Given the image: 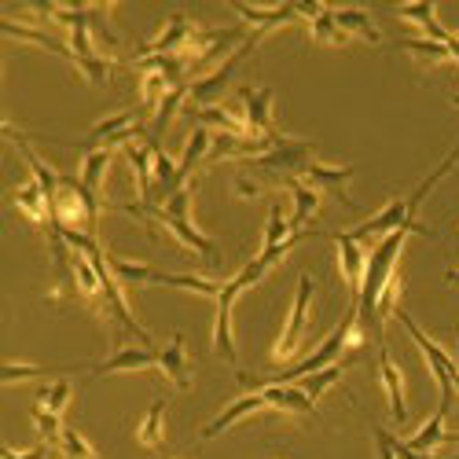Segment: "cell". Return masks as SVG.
Listing matches in <instances>:
<instances>
[{
	"instance_id": "obj_1",
	"label": "cell",
	"mask_w": 459,
	"mask_h": 459,
	"mask_svg": "<svg viewBox=\"0 0 459 459\" xmlns=\"http://www.w3.org/2000/svg\"><path fill=\"white\" fill-rule=\"evenodd\" d=\"M430 236V228L427 224H419V221H408L401 224L397 232H390L386 239H378V247L368 254V269H364V283H360V294H357V327L364 334H371L378 346H382V320H378V301L382 294H386V287L401 276L397 273V261L404 254V243L408 236Z\"/></svg>"
},
{
	"instance_id": "obj_2",
	"label": "cell",
	"mask_w": 459,
	"mask_h": 459,
	"mask_svg": "<svg viewBox=\"0 0 459 459\" xmlns=\"http://www.w3.org/2000/svg\"><path fill=\"white\" fill-rule=\"evenodd\" d=\"M264 276H269V264H264L261 257H254V261H247L243 269L232 276V280H224V287H221V294H217V320H213V353L221 357V360H228V364H236V334H232V305H236V298L243 294V290H250L254 283H261Z\"/></svg>"
},
{
	"instance_id": "obj_3",
	"label": "cell",
	"mask_w": 459,
	"mask_h": 459,
	"mask_svg": "<svg viewBox=\"0 0 459 459\" xmlns=\"http://www.w3.org/2000/svg\"><path fill=\"white\" fill-rule=\"evenodd\" d=\"M313 143L309 140H290V136H276V143H273V151H264V155H257V159H250L247 166L250 169H257V173H264V177H276V180H294V177H305V169H309L316 159H313Z\"/></svg>"
},
{
	"instance_id": "obj_4",
	"label": "cell",
	"mask_w": 459,
	"mask_h": 459,
	"mask_svg": "<svg viewBox=\"0 0 459 459\" xmlns=\"http://www.w3.org/2000/svg\"><path fill=\"white\" fill-rule=\"evenodd\" d=\"M118 210H122V213H129V217L151 221V224H162L180 247H187L191 254H199L203 261H210V264H217V261H221L217 243H213L210 236H203L199 228L191 224V217H169V213H162L159 206H143V203H129V206H118Z\"/></svg>"
},
{
	"instance_id": "obj_5",
	"label": "cell",
	"mask_w": 459,
	"mask_h": 459,
	"mask_svg": "<svg viewBox=\"0 0 459 459\" xmlns=\"http://www.w3.org/2000/svg\"><path fill=\"white\" fill-rule=\"evenodd\" d=\"M313 294H316V283L309 273L298 276V290H294V305H290V316L276 338L273 346V364H287L301 353V342H305V327H309V313H313Z\"/></svg>"
},
{
	"instance_id": "obj_6",
	"label": "cell",
	"mask_w": 459,
	"mask_h": 459,
	"mask_svg": "<svg viewBox=\"0 0 459 459\" xmlns=\"http://www.w3.org/2000/svg\"><path fill=\"white\" fill-rule=\"evenodd\" d=\"M394 316L401 320V327L408 331V338H411L415 346H419V353L427 357L430 375L437 378V386H441V408H437V411H445V415H448V408H452V394H455V390H452V378H455L459 364H455V360H452V357H448V353L437 346V342H434V338H430L423 327H419V324H415V320H411V316L401 309V305H397V313H394Z\"/></svg>"
},
{
	"instance_id": "obj_7",
	"label": "cell",
	"mask_w": 459,
	"mask_h": 459,
	"mask_svg": "<svg viewBox=\"0 0 459 459\" xmlns=\"http://www.w3.org/2000/svg\"><path fill=\"white\" fill-rule=\"evenodd\" d=\"M261 37H264V33H254V30H250V37H247V41H243V45H239L232 56H228V59H221V63H217L210 74H203V78H195V82L187 85V100L195 103V107H213V100H217V96L228 89V82L236 78L239 63H243V59H247V56L257 48V41H261Z\"/></svg>"
},
{
	"instance_id": "obj_8",
	"label": "cell",
	"mask_w": 459,
	"mask_h": 459,
	"mask_svg": "<svg viewBox=\"0 0 459 459\" xmlns=\"http://www.w3.org/2000/svg\"><path fill=\"white\" fill-rule=\"evenodd\" d=\"M136 140H147V126H143V110H122L103 118L89 140L82 143L85 151H114V147H129Z\"/></svg>"
},
{
	"instance_id": "obj_9",
	"label": "cell",
	"mask_w": 459,
	"mask_h": 459,
	"mask_svg": "<svg viewBox=\"0 0 459 459\" xmlns=\"http://www.w3.org/2000/svg\"><path fill=\"white\" fill-rule=\"evenodd\" d=\"M239 103H243V118L250 126V136H276V118H273L276 92L273 89L243 85L239 89Z\"/></svg>"
},
{
	"instance_id": "obj_10",
	"label": "cell",
	"mask_w": 459,
	"mask_h": 459,
	"mask_svg": "<svg viewBox=\"0 0 459 459\" xmlns=\"http://www.w3.org/2000/svg\"><path fill=\"white\" fill-rule=\"evenodd\" d=\"M12 206H15V210L33 224V228H41L45 236H48V228L56 224V213H52V199H48V191H45L41 184H37L33 177L12 191Z\"/></svg>"
},
{
	"instance_id": "obj_11",
	"label": "cell",
	"mask_w": 459,
	"mask_h": 459,
	"mask_svg": "<svg viewBox=\"0 0 459 459\" xmlns=\"http://www.w3.org/2000/svg\"><path fill=\"white\" fill-rule=\"evenodd\" d=\"M195 33H199V26L191 22L187 15H180V12H177V15L162 26V33L155 37V41L140 45L136 59H140V56H184V52H187V45L195 41Z\"/></svg>"
},
{
	"instance_id": "obj_12",
	"label": "cell",
	"mask_w": 459,
	"mask_h": 459,
	"mask_svg": "<svg viewBox=\"0 0 459 459\" xmlns=\"http://www.w3.org/2000/svg\"><path fill=\"white\" fill-rule=\"evenodd\" d=\"M408 221H415L411 213H408V199H394L390 206H382L378 213H371L368 221H360L357 228H350V236L360 243V239H386L390 232H397L401 224H408Z\"/></svg>"
},
{
	"instance_id": "obj_13",
	"label": "cell",
	"mask_w": 459,
	"mask_h": 459,
	"mask_svg": "<svg viewBox=\"0 0 459 459\" xmlns=\"http://www.w3.org/2000/svg\"><path fill=\"white\" fill-rule=\"evenodd\" d=\"M147 368H159V353L151 346H126V350H114L103 364H92L89 375L103 378V375H118V371H147Z\"/></svg>"
},
{
	"instance_id": "obj_14",
	"label": "cell",
	"mask_w": 459,
	"mask_h": 459,
	"mask_svg": "<svg viewBox=\"0 0 459 459\" xmlns=\"http://www.w3.org/2000/svg\"><path fill=\"white\" fill-rule=\"evenodd\" d=\"M378 378H382V390H386V401H390V415L394 423H408V397H404V375L401 368L394 364V357L386 353V346H378Z\"/></svg>"
},
{
	"instance_id": "obj_15",
	"label": "cell",
	"mask_w": 459,
	"mask_h": 459,
	"mask_svg": "<svg viewBox=\"0 0 459 459\" xmlns=\"http://www.w3.org/2000/svg\"><path fill=\"white\" fill-rule=\"evenodd\" d=\"M334 250H338V269H342V280L350 283L353 298L360 294V283H364V269H368V257L360 250V243L350 236V232H334Z\"/></svg>"
},
{
	"instance_id": "obj_16",
	"label": "cell",
	"mask_w": 459,
	"mask_h": 459,
	"mask_svg": "<svg viewBox=\"0 0 459 459\" xmlns=\"http://www.w3.org/2000/svg\"><path fill=\"white\" fill-rule=\"evenodd\" d=\"M257 394L264 397V404L276 408V411H287V415H316V401L305 394L298 382H287V386H257Z\"/></svg>"
},
{
	"instance_id": "obj_17",
	"label": "cell",
	"mask_w": 459,
	"mask_h": 459,
	"mask_svg": "<svg viewBox=\"0 0 459 459\" xmlns=\"http://www.w3.org/2000/svg\"><path fill=\"white\" fill-rule=\"evenodd\" d=\"M0 33L12 37V41L37 45V48H45V52L63 56V59H70V63H74V56H70V41H59V37H52V33H48V30H41V26H26V22H15V19H0Z\"/></svg>"
},
{
	"instance_id": "obj_18",
	"label": "cell",
	"mask_w": 459,
	"mask_h": 459,
	"mask_svg": "<svg viewBox=\"0 0 459 459\" xmlns=\"http://www.w3.org/2000/svg\"><path fill=\"white\" fill-rule=\"evenodd\" d=\"M261 408H269V404H264V397L254 390V394H243V397H236L232 404H228L217 419H213V423H206L203 430H199V437L203 441H213V437H221L228 427H236L239 423V419H247V415H254V411H261Z\"/></svg>"
},
{
	"instance_id": "obj_19",
	"label": "cell",
	"mask_w": 459,
	"mask_h": 459,
	"mask_svg": "<svg viewBox=\"0 0 459 459\" xmlns=\"http://www.w3.org/2000/svg\"><path fill=\"white\" fill-rule=\"evenodd\" d=\"M232 12L254 30V33H273V30H280V26H287V22H294L298 19V12H294V4H280V8H254V4H239V0H232Z\"/></svg>"
},
{
	"instance_id": "obj_20",
	"label": "cell",
	"mask_w": 459,
	"mask_h": 459,
	"mask_svg": "<svg viewBox=\"0 0 459 459\" xmlns=\"http://www.w3.org/2000/svg\"><path fill=\"white\" fill-rule=\"evenodd\" d=\"M159 371L173 382L177 390H187L191 386V364H187V342L184 334L177 331L169 342H166V350H159Z\"/></svg>"
},
{
	"instance_id": "obj_21",
	"label": "cell",
	"mask_w": 459,
	"mask_h": 459,
	"mask_svg": "<svg viewBox=\"0 0 459 459\" xmlns=\"http://www.w3.org/2000/svg\"><path fill=\"white\" fill-rule=\"evenodd\" d=\"M353 166H324V162H313L309 169H305V184L309 187H316V191H334V195L346 203V206H353V199L346 195V180H353Z\"/></svg>"
},
{
	"instance_id": "obj_22",
	"label": "cell",
	"mask_w": 459,
	"mask_h": 459,
	"mask_svg": "<svg viewBox=\"0 0 459 459\" xmlns=\"http://www.w3.org/2000/svg\"><path fill=\"white\" fill-rule=\"evenodd\" d=\"M187 114H191V118H195L203 129L232 133V136H250V126H247V118H243V114L228 110V107H221V103H213V107H191Z\"/></svg>"
},
{
	"instance_id": "obj_23",
	"label": "cell",
	"mask_w": 459,
	"mask_h": 459,
	"mask_svg": "<svg viewBox=\"0 0 459 459\" xmlns=\"http://www.w3.org/2000/svg\"><path fill=\"white\" fill-rule=\"evenodd\" d=\"M397 15L401 19H408V22H415L419 30H423L430 41H437V45H448V30L437 22V8H434V0H419V4H401L397 8Z\"/></svg>"
},
{
	"instance_id": "obj_24",
	"label": "cell",
	"mask_w": 459,
	"mask_h": 459,
	"mask_svg": "<svg viewBox=\"0 0 459 459\" xmlns=\"http://www.w3.org/2000/svg\"><path fill=\"white\" fill-rule=\"evenodd\" d=\"M287 187H290V195H294V213H290V228L294 232H305V224H309L316 213H320V191L316 187H309L305 180H287Z\"/></svg>"
},
{
	"instance_id": "obj_25",
	"label": "cell",
	"mask_w": 459,
	"mask_h": 459,
	"mask_svg": "<svg viewBox=\"0 0 459 459\" xmlns=\"http://www.w3.org/2000/svg\"><path fill=\"white\" fill-rule=\"evenodd\" d=\"M166 408H169V401L166 397H159L155 404H151L147 411H143V419H140V427H136V441L143 445V448H162V441H166Z\"/></svg>"
},
{
	"instance_id": "obj_26",
	"label": "cell",
	"mask_w": 459,
	"mask_h": 459,
	"mask_svg": "<svg viewBox=\"0 0 459 459\" xmlns=\"http://www.w3.org/2000/svg\"><path fill=\"white\" fill-rule=\"evenodd\" d=\"M110 159H114V151H85V159H82V187L92 191V195L100 199L103 195V180H107V169H110Z\"/></svg>"
},
{
	"instance_id": "obj_27",
	"label": "cell",
	"mask_w": 459,
	"mask_h": 459,
	"mask_svg": "<svg viewBox=\"0 0 459 459\" xmlns=\"http://www.w3.org/2000/svg\"><path fill=\"white\" fill-rule=\"evenodd\" d=\"M334 19L350 37H364L368 45H382V33H378V26L371 22V15L364 8H334Z\"/></svg>"
},
{
	"instance_id": "obj_28",
	"label": "cell",
	"mask_w": 459,
	"mask_h": 459,
	"mask_svg": "<svg viewBox=\"0 0 459 459\" xmlns=\"http://www.w3.org/2000/svg\"><path fill=\"white\" fill-rule=\"evenodd\" d=\"M70 371H89V364H66V368H48V364H4V386H15L22 378H48V375H70Z\"/></svg>"
},
{
	"instance_id": "obj_29",
	"label": "cell",
	"mask_w": 459,
	"mask_h": 459,
	"mask_svg": "<svg viewBox=\"0 0 459 459\" xmlns=\"http://www.w3.org/2000/svg\"><path fill=\"white\" fill-rule=\"evenodd\" d=\"M210 143H213L210 129L195 126V133L187 136V147H184V155H180V177H184V180H187L191 173H195V169L206 162V155H210Z\"/></svg>"
},
{
	"instance_id": "obj_30",
	"label": "cell",
	"mask_w": 459,
	"mask_h": 459,
	"mask_svg": "<svg viewBox=\"0 0 459 459\" xmlns=\"http://www.w3.org/2000/svg\"><path fill=\"white\" fill-rule=\"evenodd\" d=\"M309 37L316 45H346L350 41V33L334 19V8H324L316 19H309Z\"/></svg>"
},
{
	"instance_id": "obj_31",
	"label": "cell",
	"mask_w": 459,
	"mask_h": 459,
	"mask_svg": "<svg viewBox=\"0 0 459 459\" xmlns=\"http://www.w3.org/2000/svg\"><path fill=\"white\" fill-rule=\"evenodd\" d=\"M397 48H401V52H411V56H419V59H427V63H455L452 48L430 41V37H404V41H397Z\"/></svg>"
},
{
	"instance_id": "obj_32",
	"label": "cell",
	"mask_w": 459,
	"mask_h": 459,
	"mask_svg": "<svg viewBox=\"0 0 459 459\" xmlns=\"http://www.w3.org/2000/svg\"><path fill=\"white\" fill-rule=\"evenodd\" d=\"M290 236H294V228H290V217H287V210H283L280 203H273V210H269V224H264V239H261V250L280 247V243H287Z\"/></svg>"
},
{
	"instance_id": "obj_33",
	"label": "cell",
	"mask_w": 459,
	"mask_h": 459,
	"mask_svg": "<svg viewBox=\"0 0 459 459\" xmlns=\"http://www.w3.org/2000/svg\"><path fill=\"white\" fill-rule=\"evenodd\" d=\"M169 92H173V82L166 78V74H159V70L140 74V100H143V107H155V110H159V103H162Z\"/></svg>"
},
{
	"instance_id": "obj_34",
	"label": "cell",
	"mask_w": 459,
	"mask_h": 459,
	"mask_svg": "<svg viewBox=\"0 0 459 459\" xmlns=\"http://www.w3.org/2000/svg\"><path fill=\"white\" fill-rule=\"evenodd\" d=\"M70 397H74V386H70L66 378H59V382H48V386L37 390V408L63 415V411H66V404H70Z\"/></svg>"
},
{
	"instance_id": "obj_35",
	"label": "cell",
	"mask_w": 459,
	"mask_h": 459,
	"mask_svg": "<svg viewBox=\"0 0 459 459\" xmlns=\"http://www.w3.org/2000/svg\"><path fill=\"white\" fill-rule=\"evenodd\" d=\"M437 445H445V411H434L427 419V427L408 437V448H415V452H430Z\"/></svg>"
},
{
	"instance_id": "obj_36",
	"label": "cell",
	"mask_w": 459,
	"mask_h": 459,
	"mask_svg": "<svg viewBox=\"0 0 459 459\" xmlns=\"http://www.w3.org/2000/svg\"><path fill=\"white\" fill-rule=\"evenodd\" d=\"M342 371H346V360H338V364H331V368H324V371H313V375H305V378H298V386L309 394L313 401L320 397V394H327L334 382L342 378Z\"/></svg>"
},
{
	"instance_id": "obj_37",
	"label": "cell",
	"mask_w": 459,
	"mask_h": 459,
	"mask_svg": "<svg viewBox=\"0 0 459 459\" xmlns=\"http://www.w3.org/2000/svg\"><path fill=\"white\" fill-rule=\"evenodd\" d=\"M33 427H37V434H41V441L45 445H59V437H63V415H56V411H45V408H37L33 404Z\"/></svg>"
},
{
	"instance_id": "obj_38",
	"label": "cell",
	"mask_w": 459,
	"mask_h": 459,
	"mask_svg": "<svg viewBox=\"0 0 459 459\" xmlns=\"http://www.w3.org/2000/svg\"><path fill=\"white\" fill-rule=\"evenodd\" d=\"M59 455H63V459H100V452H96L78 430H74V427L63 430V437H59Z\"/></svg>"
},
{
	"instance_id": "obj_39",
	"label": "cell",
	"mask_w": 459,
	"mask_h": 459,
	"mask_svg": "<svg viewBox=\"0 0 459 459\" xmlns=\"http://www.w3.org/2000/svg\"><path fill=\"white\" fill-rule=\"evenodd\" d=\"M191 199H195V187L187 184V187H180L177 195H173L166 206H159V210L169 213V217H191Z\"/></svg>"
},
{
	"instance_id": "obj_40",
	"label": "cell",
	"mask_w": 459,
	"mask_h": 459,
	"mask_svg": "<svg viewBox=\"0 0 459 459\" xmlns=\"http://www.w3.org/2000/svg\"><path fill=\"white\" fill-rule=\"evenodd\" d=\"M386 445H390V452H394L397 459H445V455H434V452H415V448H408V441L394 437L390 430H386Z\"/></svg>"
},
{
	"instance_id": "obj_41",
	"label": "cell",
	"mask_w": 459,
	"mask_h": 459,
	"mask_svg": "<svg viewBox=\"0 0 459 459\" xmlns=\"http://www.w3.org/2000/svg\"><path fill=\"white\" fill-rule=\"evenodd\" d=\"M48 448L52 445H33V448H26V452H19V448H12V445H4L0 448V459H48Z\"/></svg>"
},
{
	"instance_id": "obj_42",
	"label": "cell",
	"mask_w": 459,
	"mask_h": 459,
	"mask_svg": "<svg viewBox=\"0 0 459 459\" xmlns=\"http://www.w3.org/2000/svg\"><path fill=\"white\" fill-rule=\"evenodd\" d=\"M371 434H375V448H378V459H397V455L390 452V445H386V430H382V427H371Z\"/></svg>"
},
{
	"instance_id": "obj_43",
	"label": "cell",
	"mask_w": 459,
	"mask_h": 459,
	"mask_svg": "<svg viewBox=\"0 0 459 459\" xmlns=\"http://www.w3.org/2000/svg\"><path fill=\"white\" fill-rule=\"evenodd\" d=\"M236 195H239V199H257L261 187H257L254 180H236Z\"/></svg>"
},
{
	"instance_id": "obj_44",
	"label": "cell",
	"mask_w": 459,
	"mask_h": 459,
	"mask_svg": "<svg viewBox=\"0 0 459 459\" xmlns=\"http://www.w3.org/2000/svg\"><path fill=\"white\" fill-rule=\"evenodd\" d=\"M445 280H448V283H455V287H459V269H452V273H445Z\"/></svg>"
},
{
	"instance_id": "obj_45",
	"label": "cell",
	"mask_w": 459,
	"mask_h": 459,
	"mask_svg": "<svg viewBox=\"0 0 459 459\" xmlns=\"http://www.w3.org/2000/svg\"><path fill=\"white\" fill-rule=\"evenodd\" d=\"M452 390H455V394H459V371H455V378H452Z\"/></svg>"
},
{
	"instance_id": "obj_46",
	"label": "cell",
	"mask_w": 459,
	"mask_h": 459,
	"mask_svg": "<svg viewBox=\"0 0 459 459\" xmlns=\"http://www.w3.org/2000/svg\"><path fill=\"white\" fill-rule=\"evenodd\" d=\"M452 103H455V107H459V96H452Z\"/></svg>"
},
{
	"instance_id": "obj_47",
	"label": "cell",
	"mask_w": 459,
	"mask_h": 459,
	"mask_svg": "<svg viewBox=\"0 0 459 459\" xmlns=\"http://www.w3.org/2000/svg\"><path fill=\"white\" fill-rule=\"evenodd\" d=\"M445 459H459V455H445Z\"/></svg>"
},
{
	"instance_id": "obj_48",
	"label": "cell",
	"mask_w": 459,
	"mask_h": 459,
	"mask_svg": "<svg viewBox=\"0 0 459 459\" xmlns=\"http://www.w3.org/2000/svg\"><path fill=\"white\" fill-rule=\"evenodd\" d=\"M455 357H459V346H455Z\"/></svg>"
},
{
	"instance_id": "obj_49",
	"label": "cell",
	"mask_w": 459,
	"mask_h": 459,
	"mask_svg": "<svg viewBox=\"0 0 459 459\" xmlns=\"http://www.w3.org/2000/svg\"><path fill=\"white\" fill-rule=\"evenodd\" d=\"M455 236H459V228H455Z\"/></svg>"
}]
</instances>
